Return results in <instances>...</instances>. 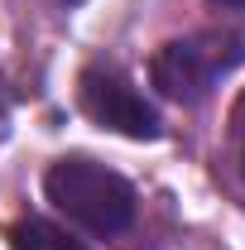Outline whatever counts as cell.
I'll return each instance as SVG.
<instances>
[{"mask_svg": "<svg viewBox=\"0 0 245 250\" xmlns=\"http://www.w3.org/2000/svg\"><path fill=\"white\" fill-rule=\"evenodd\" d=\"M43 192L67 221H77L92 236H121L135 221V188L92 159H58L43 173Z\"/></svg>", "mask_w": 245, "mask_h": 250, "instance_id": "1", "label": "cell"}, {"mask_svg": "<svg viewBox=\"0 0 245 250\" xmlns=\"http://www.w3.org/2000/svg\"><path fill=\"white\" fill-rule=\"evenodd\" d=\"M245 62V39L236 34H197V39H173L154 53V87L173 101H202L216 82Z\"/></svg>", "mask_w": 245, "mask_h": 250, "instance_id": "2", "label": "cell"}, {"mask_svg": "<svg viewBox=\"0 0 245 250\" xmlns=\"http://www.w3.org/2000/svg\"><path fill=\"white\" fill-rule=\"evenodd\" d=\"M77 101L96 125L130 135V140H159V111L140 96V87L116 62H87L77 77Z\"/></svg>", "mask_w": 245, "mask_h": 250, "instance_id": "3", "label": "cell"}, {"mask_svg": "<svg viewBox=\"0 0 245 250\" xmlns=\"http://www.w3.org/2000/svg\"><path fill=\"white\" fill-rule=\"evenodd\" d=\"M10 246L15 250H87V246H77L67 231H58L53 221H39V217L15 221L10 226Z\"/></svg>", "mask_w": 245, "mask_h": 250, "instance_id": "4", "label": "cell"}, {"mask_svg": "<svg viewBox=\"0 0 245 250\" xmlns=\"http://www.w3.org/2000/svg\"><path fill=\"white\" fill-rule=\"evenodd\" d=\"M231 145H236V168H241V178H245V96H241V106H236V116H231Z\"/></svg>", "mask_w": 245, "mask_h": 250, "instance_id": "5", "label": "cell"}, {"mask_svg": "<svg viewBox=\"0 0 245 250\" xmlns=\"http://www.w3.org/2000/svg\"><path fill=\"white\" fill-rule=\"evenodd\" d=\"M212 5H226V10H241L245 0H212Z\"/></svg>", "mask_w": 245, "mask_h": 250, "instance_id": "6", "label": "cell"}]
</instances>
